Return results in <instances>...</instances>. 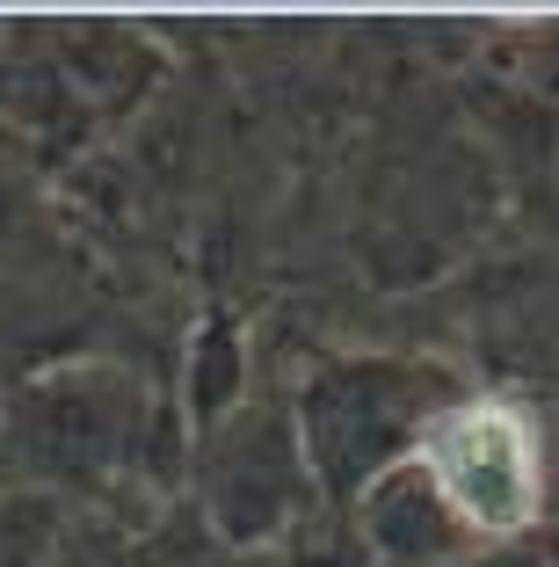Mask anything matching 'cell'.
I'll return each instance as SVG.
<instances>
[{
  "label": "cell",
  "instance_id": "1",
  "mask_svg": "<svg viewBox=\"0 0 559 567\" xmlns=\"http://www.w3.org/2000/svg\"><path fill=\"white\" fill-rule=\"evenodd\" d=\"M428 473L479 532H524L538 509V451L516 408L473 401L428 430Z\"/></svg>",
  "mask_w": 559,
  "mask_h": 567
}]
</instances>
